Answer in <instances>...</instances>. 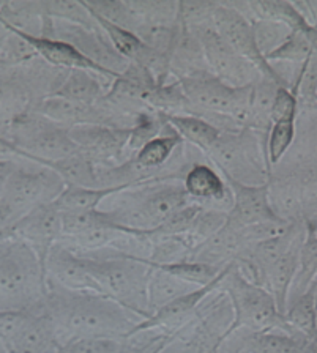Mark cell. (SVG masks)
I'll use <instances>...</instances> for the list:
<instances>
[{
    "label": "cell",
    "mask_w": 317,
    "mask_h": 353,
    "mask_svg": "<svg viewBox=\"0 0 317 353\" xmlns=\"http://www.w3.org/2000/svg\"><path fill=\"white\" fill-rule=\"evenodd\" d=\"M40 306L54 320L64 344L76 338L128 339L142 319L102 294L68 292L46 285Z\"/></svg>",
    "instance_id": "1"
},
{
    "label": "cell",
    "mask_w": 317,
    "mask_h": 353,
    "mask_svg": "<svg viewBox=\"0 0 317 353\" xmlns=\"http://www.w3.org/2000/svg\"><path fill=\"white\" fill-rule=\"evenodd\" d=\"M102 205V210L114 224L122 228L152 234L175 212L193 201L182 180L166 179L125 188L115 192Z\"/></svg>",
    "instance_id": "2"
},
{
    "label": "cell",
    "mask_w": 317,
    "mask_h": 353,
    "mask_svg": "<svg viewBox=\"0 0 317 353\" xmlns=\"http://www.w3.org/2000/svg\"><path fill=\"white\" fill-rule=\"evenodd\" d=\"M79 256L86 259L87 267L103 295L109 296L111 300L117 301L142 320L152 317L147 296L152 267L147 259L130 256L114 248L79 254Z\"/></svg>",
    "instance_id": "3"
},
{
    "label": "cell",
    "mask_w": 317,
    "mask_h": 353,
    "mask_svg": "<svg viewBox=\"0 0 317 353\" xmlns=\"http://www.w3.org/2000/svg\"><path fill=\"white\" fill-rule=\"evenodd\" d=\"M40 259L27 243L0 230V311H32L46 296Z\"/></svg>",
    "instance_id": "4"
},
{
    "label": "cell",
    "mask_w": 317,
    "mask_h": 353,
    "mask_svg": "<svg viewBox=\"0 0 317 353\" xmlns=\"http://www.w3.org/2000/svg\"><path fill=\"white\" fill-rule=\"evenodd\" d=\"M66 185L52 169L16 157V164L0 191V230H8L32 210L54 202Z\"/></svg>",
    "instance_id": "5"
},
{
    "label": "cell",
    "mask_w": 317,
    "mask_h": 353,
    "mask_svg": "<svg viewBox=\"0 0 317 353\" xmlns=\"http://www.w3.org/2000/svg\"><path fill=\"white\" fill-rule=\"evenodd\" d=\"M265 145L264 136L251 128H243L221 132L204 154L226 180L247 186H262L270 176Z\"/></svg>",
    "instance_id": "6"
},
{
    "label": "cell",
    "mask_w": 317,
    "mask_h": 353,
    "mask_svg": "<svg viewBox=\"0 0 317 353\" xmlns=\"http://www.w3.org/2000/svg\"><path fill=\"white\" fill-rule=\"evenodd\" d=\"M221 289L229 296L233 307V322L229 334L237 330H247L251 333L270 330L294 331L289 328L270 292L248 279L236 262L221 283Z\"/></svg>",
    "instance_id": "7"
},
{
    "label": "cell",
    "mask_w": 317,
    "mask_h": 353,
    "mask_svg": "<svg viewBox=\"0 0 317 353\" xmlns=\"http://www.w3.org/2000/svg\"><path fill=\"white\" fill-rule=\"evenodd\" d=\"M43 38L65 41L77 49L84 57L115 77L128 68L130 62L115 51L102 27H82L71 22L52 19L46 16L43 27Z\"/></svg>",
    "instance_id": "8"
},
{
    "label": "cell",
    "mask_w": 317,
    "mask_h": 353,
    "mask_svg": "<svg viewBox=\"0 0 317 353\" xmlns=\"http://www.w3.org/2000/svg\"><path fill=\"white\" fill-rule=\"evenodd\" d=\"M201 40L209 70L229 87L242 88L253 85L260 77L258 66L238 55L215 30L213 22L191 29Z\"/></svg>",
    "instance_id": "9"
},
{
    "label": "cell",
    "mask_w": 317,
    "mask_h": 353,
    "mask_svg": "<svg viewBox=\"0 0 317 353\" xmlns=\"http://www.w3.org/2000/svg\"><path fill=\"white\" fill-rule=\"evenodd\" d=\"M46 285H55L68 292L102 294L98 283L87 267L86 259L75 252L64 241H57L44 262Z\"/></svg>",
    "instance_id": "10"
},
{
    "label": "cell",
    "mask_w": 317,
    "mask_h": 353,
    "mask_svg": "<svg viewBox=\"0 0 317 353\" xmlns=\"http://www.w3.org/2000/svg\"><path fill=\"white\" fill-rule=\"evenodd\" d=\"M213 27L233 51L258 66L264 76H270L276 81L270 63L267 62L264 55L259 52L258 46H256L251 22L244 18L242 13L229 7L226 2H218L213 13Z\"/></svg>",
    "instance_id": "11"
},
{
    "label": "cell",
    "mask_w": 317,
    "mask_h": 353,
    "mask_svg": "<svg viewBox=\"0 0 317 353\" xmlns=\"http://www.w3.org/2000/svg\"><path fill=\"white\" fill-rule=\"evenodd\" d=\"M70 136L81 152L98 165H117L130 159L126 152L130 130L84 125L70 128Z\"/></svg>",
    "instance_id": "12"
},
{
    "label": "cell",
    "mask_w": 317,
    "mask_h": 353,
    "mask_svg": "<svg viewBox=\"0 0 317 353\" xmlns=\"http://www.w3.org/2000/svg\"><path fill=\"white\" fill-rule=\"evenodd\" d=\"M8 230L32 248L44 268L49 251L62 239V213L55 202L43 203Z\"/></svg>",
    "instance_id": "13"
},
{
    "label": "cell",
    "mask_w": 317,
    "mask_h": 353,
    "mask_svg": "<svg viewBox=\"0 0 317 353\" xmlns=\"http://www.w3.org/2000/svg\"><path fill=\"white\" fill-rule=\"evenodd\" d=\"M232 263L233 262L227 265L218 278L211 281L210 284L198 287L196 290L177 298V300L169 303V305L161 307L160 311L155 312L152 317L142 320V322L136 327V330L133 331L131 336L141 333V331H148V330H164L166 334H172L174 331L179 330L186 320L191 319V316L196 312V309L205 300V298H207L210 294H213L216 289H220L221 283L226 278V274L229 273Z\"/></svg>",
    "instance_id": "14"
},
{
    "label": "cell",
    "mask_w": 317,
    "mask_h": 353,
    "mask_svg": "<svg viewBox=\"0 0 317 353\" xmlns=\"http://www.w3.org/2000/svg\"><path fill=\"white\" fill-rule=\"evenodd\" d=\"M193 202L202 207L231 212L233 197L224 176L207 159L193 164L182 180Z\"/></svg>",
    "instance_id": "15"
},
{
    "label": "cell",
    "mask_w": 317,
    "mask_h": 353,
    "mask_svg": "<svg viewBox=\"0 0 317 353\" xmlns=\"http://www.w3.org/2000/svg\"><path fill=\"white\" fill-rule=\"evenodd\" d=\"M233 197L232 208L227 219L238 228L267 223L278 219L271 212L269 196H267V183L262 186H247L226 180ZM281 221V219H280Z\"/></svg>",
    "instance_id": "16"
},
{
    "label": "cell",
    "mask_w": 317,
    "mask_h": 353,
    "mask_svg": "<svg viewBox=\"0 0 317 353\" xmlns=\"http://www.w3.org/2000/svg\"><path fill=\"white\" fill-rule=\"evenodd\" d=\"M64 341L54 320L40 307L32 309V316L11 344L8 353H57Z\"/></svg>",
    "instance_id": "17"
},
{
    "label": "cell",
    "mask_w": 317,
    "mask_h": 353,
    "mask_svg": "<svg viewBox=\"0 0 317 353\" xmlns=\"http://www.w3.org/2000/svg\"><path fill=\"white\" fill-rule=\"evenodd\" d=\"M247 246L242 228L227 219V223L215 235L194 248L188 256V261L213 265V267H226L227 263L236 261Z\"/></svg>",
    "instance_id": "18"
},
{
    "label": "cell",
    "mask_w": 317,
    "mask_h": 353,
    "mask_svg": "<svg viewBox=\"0 0 317 353\" xmlns=\"http://www.w3.org/2000/svg\"><path fill=\"white\" fill-rule=\"evenodd\" d=\"M21 37L26 38V40L32 44V48L35 49L38 57L43 59L44 62L49 63L51 66H55V68L68 70V71L87 70V71H93V73H97L103 77H108L111 81L115 79L114 74L108 73V71L103 70L102 66L90 62V60L84 57V55L68 43L60 41V40H51V38H43V37L40 38L26 37V35H21Z\"/></svg>",
    "instance_id": "19"
},
{
    "label": "cell",
    "mask_w": 317,
    "mask_h": 353,
    "mask_svg": "<svg viewBox=\"0 0 317 353\" xmlns=\"http://www.w3.org/2000/svg\"><path fill=\"white\" fill-rule=\"evenodd\" d=\"M305 236L294 243V245L289 248V251L282 254V256L267 270L262 278V284H260L275 298L276 306L281 311L282 316H285L287 306L289 292H291V287L294 284V279H296L298 270L300 250H302Z\"/></svg>",
    "instance_id": "20"
},
{
    "label": "cell",
    "mask_w": 317,
    "mask_h": 353,
    "mask_svg": "<svg viewBox=\"0 0 317 353\" xmlns=\"http://www.w3.org/2000/svg\"><path fill=\"white\" fill-rule=\"evenodd\" d=\"M267 196H269L271 212L278 219L287 224L303 221L305 192L292 180L271 174L267 181Z\"/></svg>",
    "instance_id": "21"
},
{
    "label": "cell",
    "mask_w": 317,
    "mask_h": 353,
    "mask_svg": "<svg viewBox=\"0 0 317 353\" xmlns=\"http://www.w3.org/2000/svg\"><path fill=\"white\" fill-rule=\"evenodd\" d=\"M207 70L209 65L205 60L201 40L191 29L179 22V33H177V40L171 54V77L180 81L194 73H199V71Z\"/></svg>",
    "instance_id": "22"
},
{
    "label": "cell",
    "mask_w": 317,
    "mask_h": 353,
    "mask_svg": "<svg viewBox=\"0 0 317 353\" xmlns=\"http://www.w3.org/2000/svg\"><path fill=\"white\" fill-rule=\"evenodd\" d=\"M43 0H8L0 2V21L15 33L26 37H43Z\"/></svg>",
    "instance_id": "23"
},
{
    "label": "cell",
    "mask_w": 317,
    "mask_h": 353,
    "mask_svg": "<svg viewBox=\"0 0 317 353\" xmlns=\"http://www.w3.org/2000/svg\"><path fill=\"white\" fill-rule=\"evenodd\" d=\"M113 82L114 81L93 73V71L70 70L64 84L60 85L54 97L82 104H97L106 97Z\"/></svg>",
    "instance_id": "24"
},
{
    "label": "cell",
    "mask_w": 317,
    "mask_h": 353,
    "mask_svg": "<svg viewBox=\"0 0 317 353\" xmlns=\"http://www.w3.org/2000/svg\"><path fill=\"white\" fill-rule=\"evenodd\" d=\"M244 345L253 353H308L309 341L296 331L270 330L262 333H251L237 330Z\"/></svg>",
    "instance_id": "25"
},
{
    "label": "cell",
    "mask_w": 317,
    "mask_h": 353,
    "mask_svg": "<svg viewBox=\"0 0 317 353\" xmlns=\"http://www.w3.org/2000/svg\"><path fill=\"white\" fill-rule=\"evenodd\" d=\"M152 267V265H150ZM199 285H194L191 283H186L177 276L171 274L166 270H161L158 267H152L148 276V285H147V296H148V307L152 316L161 307L169 305L177 298L190 294V292L196 290ZM202 287V285H201Z\"/></svg>",
    "instance_id": "26"
},
{
    "label": "cell",
    "mask_w": 317,
    "mask_h": 353,
    "mask_svg": "<svg viewBox=\"0 0 317 353\" xmlns=\"http://www.w3.org/2000/svg\"><path fill=\"white\" fill-rule=\"evenodd\" d=\"M281 85L270 76L260 74L258 81L251 85L249 93V106H251V125L249 128L258 131L267 139L271 128V110L278 88Z\"/></svg>",
    "instance_id": "27"
},
{
    "label": "cell",
    "mask_w": 317,
    "mask_h": 353,
    "mask_svg": "<svg viewBox=\"0 0 317 353\" xmlns=\"http://www.w3.org/2000/svg\"><path fill=\"white\" fill-rule=\"evenodd\" d=\"M166 121L179 132L183 141L204 153L221 136L220 130H216L207 120L193 114H166Z\"/></svg>",
    "instance_id": "28"
},
{
    "label": "cell",
    "mask_w": 317,
    "mask_h": 353,
    "mask_svg": "<svg viewBox=\"0 0 317 353\" xmlns=\"http://www.w3.org/2000/svg\"><path fill=\"white\" fill-rule=\"evenodd\" d=\"M38 164V163H37ZM44 168L52 169L59 174L66 186L77 188H99L98 186V164L93 163L84 153H77L62 161L41 163Z\"/></svg>",
    "instance_id": "29"
},
{
    "label": "cell",
    "mask_w": 317,
    "mask_h": 353,
    "mask_svg": "<svg viewBox=\"0 0 317 353\" xmlns=\"http://www.w3.org/2000/svg\"><path fill=\"white\" fill-rule=\"evenodd\" d=\"M296 141L282 159L317 163V109L298 110Z\"/></svg>",
    "instance_id": "30"
},
{
    "label": "cell",
    "mask_w": 317,
    "mask_h": 353,
    "mask_svg": "<svg viewBox=\"0 0 317 353\" xmlns=\"http://www.w3.org/2000/svg\"><path fill=\"white\" fill-rule=\"evenodd\" d=\"M125 188H77L66 186L62 194L55 199V205L62 213L92 212L98 210L106 199Z\"/></svg>",
    "instance_id": "31"
},
{
    "label": "cell",
    "mask_w": 317,
    "mask_h": 353,
    "mask_svg": "<svg viewBox=\"0 0 317 353\" xmlns=\"http://www.w3.org/2000/svg\"><path fill=\"white\" fill-rule=\"evenodd\" d=\"M285 320L289 328L308 339L317 338V305L313 292L294 298L287 303Z\"/></svg>",
    "instance_id": "32"
},
{
    "label": "cell",
    "mask_w": 317,
    "mask_h": 353,
    "mask_svg": "<svg viewBox=\"0 0 317 353\" xmlns=\"http://www.w3.org/2000/svg\"><path fill=\"white\" fill-rule=\"evenodd\" d=\"M317 281V235L307 229L302 250H300L298 270L289 292L287 303L300 295L307 294Z\"/></svg>",
    "instance_id": "33"
},
{
    "label": "cell",
    "mask_w": 317,
    "mask_h": 353,
    "mask_svg": "<svg viewBox=\"0 0 317 353\" xmlns=\"http://www.w3.org/2000/svg\"><path fill=\"white\" fill-rule=\"evenodd\" d=\"M88 10L99 18L113 22L135 33L137 27L142 26V19L133 10L130 0H84Z\"/></svg>",
    "instance_id": "34"
},
{
    "label": "cell",
    "mask_w": 317,
    "mask_h": 353,
    "mask_svg": "<svg viewBox=\"0 0 317 353\" xmlns=\"http://www.w3.org/2000/svg\"><path fill=\"white\" fill-rule=\"evenodd\" d=\"M313 29L292 30L291 37H289L276 51L267 55V62H286L297 65L307 62L311 55L314 54L313 40H311V32H313Z\"/></svg>",
    "instance_id": "35"
},
{
    "label": "cell",
    "mask_w": 317,
    "mask_h": 353,
    "mask_svg": "<svg viewBox=\"0 0 317 353\" xmlns=\"http://www.w3.org/2000/svg\"><path fill=\"white\" fill-rule=\"evenodd\" d=\"M297 117L278 120L271 125L269 136H267V145H265L267 161H269L270 169L280 163L281 159L286 157L287 152L291 150L292 143L296 141Z\"/></svg>",
    "instance_id": "36"
},
{
    "label": "cell",
    "mask_w": 317,
    "mask_h": 353,
    "mask_svg": "<svg viewBox=\"0 0 317 353\" xmlns=\"http://www.w3.org/2000/svg\"><path fill=\"white\" fill-rule=\"evenodd\" d=\"M164 125L166 114L163 112L148 110V112L139 114L135 126L130 130V139H128L126 145L128 157L133 158L147 142L155 139L163 131Z\"/></svg>",
    "instance_id": "37"
},
{
    "label": "cell",
    "mask_w": 317,
    "mask_h": 353,
    "mask_svg": "<svg viewBox=\"0 0 317 353\" xmlns=\"http://www.w3.org/2000/svg\"><path fill=\"white\" fill-rule=\"evenodd\" d=\"M44 14L82 27H98V22L84 2L77 0H43Z\"/></svg>",
    "instance_id": "38"
},
{
    "label": "cell",
    "mask_w": 317,
    "mask_h": 353,
    "mask_svg": "<svg viewBox=\"0 0 317 353\" xmlns=\"http://www.w3.org/2000/svg\"><path fill=\"white\" fill-rule=\"evenodd\" d=\"M133 10L144 22L174 26L179 22V2L175 0H130Z\"/></svg>",
    "instance_id": "39"
},
{
    "label": "cell",
    "mask_w": 317,
    "mask_h": 353,
    "mask_svg": "<svg viewBox=\"0 0 317 353\" xmlns=\"http://www.w3.org/2000/svg\"><path fill=\"white\" fill-rule=\"evenodd\" d=\"M135 33L147 48L163 55H168L171 59L172 49H174V43L177 40V33H179V22L174 26L144 22L141 27H137Z\"/></svg>",
    "instance_id": "40"
},
{
    "label": "cell",
    "mask_w": 317,
    "mask_h": 353,
    "mask_svg": "<svg viewBox=\"0 0 317 353\" xmlns=\"http://www.w3.org/2000/svg\"><path fill=\"white\" fill-rule=\"evenodd\" d=\"M251 26L256 46H258L259 52L262 54L264 57L276 51L292 33L291 27L282 24V22L253 21Z\"/></svg>",
    "instance_id": "41"
},
{
    "label": "cell",
    "mask_w": 317,
    "mask_h": 353,
    "mask_svg": "<svg viewBox=\"0 0 317 353\" xmlns=\"http://www.w3.org/2000/svg\"><path fill=\"white\" fill-rule=\"evenodd\" d=\"M226 267H213V265H205L201 262L183 261V262L169 263V265H160L158 268L166 270V272L177 276V278L186 281V283H191L194 285L201 287V285L210 284L211 281L218 278Z\"/></svg>",
    "instance_id": "42"
},
{
    "label": "cell",
    "mask_w": 317,
    "mask_h": 353,
    "mask_svg": "<svg viewBox=\"0 0 317 353\" xmlns=\"http://www.w3.org/2000/svg\"><path fill=\"white\" fill-rule=\"evenodd\" d=\"M130 349V339L76 338L65 342L57 353H128Z\"/></svg>",
    "instance_id": "43"
},
{
    "label": "cell",
    "mask_w": 317,
    "mask_h": 353,
    "mask_svg": "<svg viewBox=\"0 0 317 353\" xmlns=\"http://www.w3.org/2000/svg\"><path fill=\"white\" fill-rule=\"evenodd\" d=\"M227 216H229V213L227 212L202 207L201 213H199V216L191 228V230L188 232V234H185L186 240L191 245L193 250L207 239H210L211 235H215L216 232H218L222 225L227 223Z\"/></svg>",
    "instance_id": "44"
},
{
    "label": "cell",
    "mask_w": 317,
    "mask_h": 353,
    "mask_svg": "<svg viewBox=\"0 0 317 353\" xmlns=\"http://www.w3.org/2000/svg\"><path fill=\"white\" fill-rule=\"evenodd\" d=\"M218 2L213 0H180L179 22L188 29L207 26L213 22V13Z\"/></svg>",
    "instance_id": "45"
},
{
    "label": "cell",
    "mask_w": 317,
    "mask_h": 353,
    "mask_svg": "<svg viewBox=\"0 0 317 353\" xmlns=\"http://www.w3.org/2000/svg\"><path fill=\"white\" fill-rule=\"evenodd\" d=\"M202 205H199L196 202L188 203L186 207L180 208L179 212H175L169 219H166L160 228L152 232V234L158 235H185L191 230V228L196 223V219L201 213Z\"/></svg>",
    "instance_id": "46"
},
{
    "label": "cell",
    "mask_w": 317,
    "mask_h": 353,
    "mask_svg": "<svg viewBox=\"0 0 317 353\" xmlns=\"http://www.w3.org/2000/svg\"><path fill=\"white\" fill-rule=\"evenodd\" d=\"M30 316L32 311H0V341L3 342L5 349L18 338Z\"/></svg>",
    "instance_id": "47"
},
{
    "label": "cell",
    "mask_w": 317,
    "mask_h": 353,
    "mask_svg": "<svg viewBox=\"0 0 317 353\" xmlns=\"http://www.w3.org/2000/svg\"><path fill=\"white\" fill-rule=\"evenodd\" d=\"M216 353H253V352L243 344L238 331H233V333H231L224 341L221 342V345L218 347Z\"/></svg>",
    "instance_id": "48"
},
{
    "label": "cell",
    "mask_w": 317,
    "mask_h": 353,
    "mask_svg": "<svg viewBox=\"0 0 317 353\" xmlns=\"http://www.w3.org/2000/svg\"><path fill=\"white\" fill-rule=\"evenodd\" d=\"M309 290L313 292V296H314V300H316V305H317V281H316V283L313 284V287H311Z\"/></svg>",
    "instance_id": "49"
},
{
    "label": "cell",
    "mask_w": 317,
    "mask_h": 353,
    "mask_svg": "<svg viewBox=\"0 0 317 353\" xmlns=\"http://www.w3.org/2000/svg\"><path fill=\"white\" fill-rule=\"evenodd\" d=\"M7 66H10V65H7V63H3V62H0V71H2V70H5V68H7Z\"/></svg>",
    "instance_id": "50"
},
{
    "label": "cell",
    "mask_w": 317,
    "mask_h": 353,
    "mask_svg": "<svg viewBox=\"0 0 317 353\" xmlns=\"http://www.w3.org/2000/svg\"><path fill=\"white\" fill-rule=\"evenodd\" d=\"M216 350H218V349H216ZM216 350H213V352H209V353H216Z\"/></svg>",
    "instance_id": "51"
}]
</instances>
